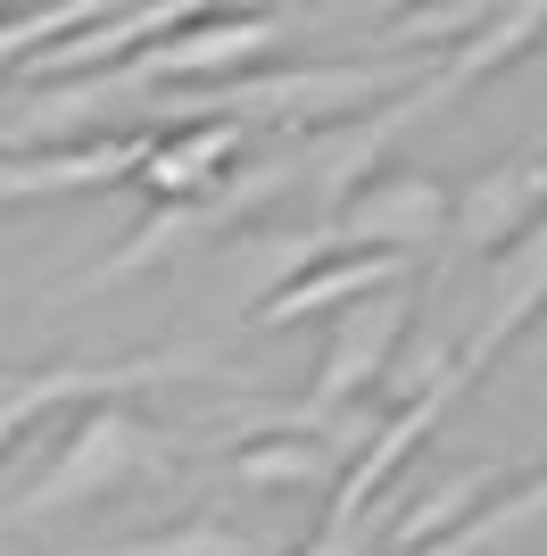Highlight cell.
<instances>
[{"instance_id":"obj_1","label":"cell","mask_w":547,"mask_h":556,"mask_svg":"<svg viewBox=\"0 0 547 556\" xmlns=\"http://www.w3.org/2000/svg\"><path fill=\"white\" fill-rule=\"evenodd\" d=\"M390 332H398V307H390L382 325H365V332H348V349H341V357H332V374H323V399H341L348 382H365V357H373V349H382Z\"/></svg>"}]
</instances>
